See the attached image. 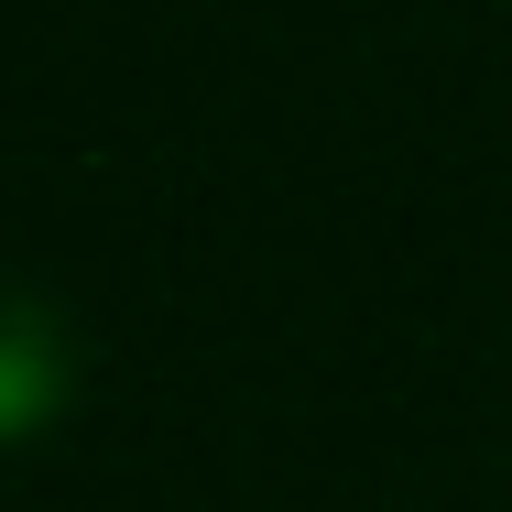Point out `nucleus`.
<instances>
[{"label":"nucleus","mask_w":512,"mask_h":512,"mask_svg":"<svg viewBox=\"0 0 512 512\" xmlns=\"http://www.w3.org/2000/svg\"><path fill=\"white\" fill-rule=\"evenodd\" d=\"M77 393V338H66V316L44 306V295H22V284H0V447H22V436H44L55 414Z\"/></svg>","instance_id":"f257e3e1"}]
</instances>
